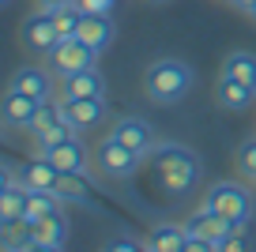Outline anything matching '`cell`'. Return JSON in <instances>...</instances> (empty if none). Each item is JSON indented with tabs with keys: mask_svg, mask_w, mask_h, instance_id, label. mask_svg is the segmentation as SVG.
I'll use <instances>...</instances> for the list:
<instances>
[{
	"mask_svg": "<svg viewBox=\"0 0 256 252\" xmlns=\"http://www.w3.org/2000/svg\"><path fill=\"white\" fill-rule=\"evenodd\" d=\"M151 4H170V0H151Z\"/></svg>",
	"mask_w": 256,
	"mask_h": 252,
	"instance_id": "33",
	"label": "cell"
},
{
	"mask_svg": "<svg viewBox=\"0 0 256 252\" xmlns=\"http://www.w3.org/2000/svg\"><path fill=\"white\" fill-rule=\"evenodd\" d=\"M0 248L4 252H30V248H38V241H34V234H30V222L26 218L0 222Z\"/></svg>",
	"mask_w": 256,
	"mask_h": 252,
	"instance_id": "19",
	"label": "cell"
},
{
	"mask_svg": "<svg viewBox=\"0 0 256 252\" xmlns=\"http://www.w3.org/2000/svg\"><path fill=\"white\" fill-rule=\"evenodd\" d=\"M184 241H188V226H184V222H158V226H151L144 248H154V252H184Z\"/></svg>",
	"mask_w": 256,
	"mask_h": 252,
	"instance_id": "18",
	"label": "cell"
},
{
	"mask_svg": "<svg viewBox=\"0 0 256 252\" xmlns=\"http://www.w3.org/2000/svg\"><path fill=\"white\" fill-rule=\"evenodd\" d=\"M76 38L87 42L94 53H106V49H110V42L117 38L113 16H83V19H80V30H76Z\"/></svg>",
	"mask_w": 256,
	"mask_h": 252,
	"instance_id": "16",
	"label": "cell"
},
{
	"mask_svg": "<svg viewBox=\"0 0 256 252\" xmlns=\"http://www.w3.org/2000/svg\"><path fill=\"white\" fill-rule=\"evenodd\" d=\"M106 87L110 83H106V76L94 64V68H83L76 76L60 79V98H106Z\"/></svg>",
	"mask_w": 256,
	"mask_h": 252,
	"instance_id": "12",
	"label": "cell"
},
{
	"mask_svg": "<svg viewBox=\"0 0 256 252\" xmlns=\"http://www.w3.org/2000/svg\"><path fill=\"white\" fill-rule=\"evenodd\" d=\"M215 244L211 241H204V237H196V234H188V241H184V252H211Z\"/></svg>",
	"mask_w": 256,
	"mask_h": 252,
	"instance_id": "29",
	"label": "cell"
},
{
	"mask_svg": "<svg viewBox=\"0 0 256 252\" xmlns=\"http://www.w3.org/2000/svg\"><path fill=\"white\" fill-rule=\"evenodd\" d=\"M184 226H188V234H196V237H204V241H211L215 248H222V241L230 237V230L238 226V222H230L226 214H218V211H211L208 204H200L184 218Z\"/></svg>",
	"mask_w": 256,
	"mask_h": 252,
	"instance_id": "6",
	"label": "cell"
},
{
	"mask_svg": "<svg viewBox=\"0 0 256 252\" xmlns=\"http://www.w3.org/2000/svg\"><path fill=\"white\" fill-rule=\"evenodd\" d=\"M147 162H151L154 177H158L162 192L170 200H188L204 177L200 154L192 147H184V143H174V140H158L151 147V154H147Z\"/></svg>",
	"mask_w": 256,
	"mask_h": 252,
	"instance_id": "1",
	"label": "cell"
},
{
	"mask_svg": "<svg viewBox=\"0 0 256 252\" xmlns=\"http://www.w3.org/2000/svg\"><path fill=\"white\" fill-rule=\"evenodd\" d=\"M98 56H102V53H94L87 42H80V38H60V42L46 53V68L53 72L56 79H68V76H76V72H83V68H94Z\"/></svg>",
	"mask_w": 256,
	"mask_h": 252,
	"instance_id": "5",
	"label": "cell"
},
{
	"mask_svg": "<svg viewBox=\"0 0 256 252\" xmlns=\"http://www.w3.org/2000/svg\"><path fill=\"white\" fill-rule=\"evenodd\" d=\"M102 248L106 252H140V248H144V241H136L132 234H117V237H110Z\"/></svg>",
	"mask_w": 256,
	"mask_h": 252,
	"instance_id": "27",
	"label": "cell"
},
{
	"mask_svg": "<svg viewBox=\"0 0 256 252\" xmlns=\"http://www.w3.org/2000/svg\"><path fill=\"white\" fill-rule=\"evenodd\" d=\"M113 4L117 0H76V8L83 16H113Z\"/></svg>",
	"mask_w": 256,
	"mask_h": 252,
	"instance_id": "28",
	"label": "cell"
},
{
	"mask_svg": "<svg viewBox=\"0 0 256 252\" xmlns=\"http://www.w3.org/2000/svg\"><path fill=\"white\" fill-rule=\"evenodd\" d=\"M56 196H60L64 204L90 207V177L87 174H60V181H56Z\"/></svg>",
	"mask_w": 256,
	"mask_h": 252,
	"instance_id": "21",
	"label": "cell"
},
{
	"mask_svg": "<svg viewBox=\"0 0 256 252\" xmlns=\"http://www.w3.org/2000/svg\"><path fill=\"white\" fill-rule=\"evenodd\" d=\"M72 136H80V128L76 124H68V120H56V124H49L42 136H34V150L38 147H53V143H64V140H72Z\"/></svg>",
	"mask_w": 256,
	"mask_h": 252,
	"instance_id": "24",
	"label": "cell"
},
{
	"mask_svg": "<svg viewBox=\"0 0 256 252\" xmlns=\"http://www.w3.org/2000/svg\"><path fill=\"white\" fill-rule=\"evenodd\" d=\"M110 136H117L124 147H132L136 154H151V147L158 140H154V132H151V124H147L144 117H120V120H113V128H110Z\"/></svg>",
	"mask_w": 256,
	"mask_h": 252,
	"instance_id": "8",
	"label": "cell"
},
{
	"mask_svg": "<svg viewBox=\"0 0 256 252\" xmlns=\"http://www.w3.org/2000/svg\"><path fill=\"white\" fill-rule=\"evenodd\" d=\"M23 42H26V49H34V53H42V56H46L49 49L60 42L56 23H53V16H49L46 8H38V12L23 23Z\"/></svg>",
	"mask_w": 256,
	"mask_h": 252,
	"instance_id": "9",
	"label": "cell"
},
{
	"mask_svg": "<svg viewBox=\"0 0 256 252\" xmlns=\"http://www.w3.org/2000/svg\"><path fill=\"white\" fill-rule=\"evenodd\" d=\"M252 222H238V226L230 230V237L222 241V248L226 252H234V248H252Z\"/></svg>",
	"mask_w": 256,
	"mask_h": 252,
	"instance_id": "25",
	"label": "cell"
},
{
	"mask_svg": "<svg viewBox=\"0 0 256 252\" xmlns=\"http://www.w3.org/2000/svg\"><path fill=\"white\" fill-rule=\"evenodd\" d=\"M19 181H23L26 192H56V181H60V170H56L49 158H30V162L19 170Z\"/></svg>",
	"mask_w": 256,
	"mask_h": 252,
	"instance_id": "13",
	"label": "cell"
},
{
	"mask_svg": "<svg viewBox=\"0 0 256 252\" xmlns=\"http://www.w3.org/2000/svg\"><path fill=\"white\" fill-rule=\"evenodd\" d=\"M30 234H34V241H38V248H46V252L64 248V244H68V214H64V207H56L53 214L38 218L30 226Z\"/></svg>",
	"mask_w": 256,
	"mask_h": 252,
	"instance_id": "11",
	"label": "cell"
},
{
	"mask_svg": "<svg viewBox=\"0 0 256 252\" xmlns=\"http://www.w3.org/2000/svg\"><path fill=\"white\" fill-rule=\"evenodd\" d=\"M53 72L49 68H19L16 76L8 79V90H23V94H30V98H53Z\"/></svg>",
	"mask_w": 256,
	"mask_h": 252,
	"instance_id": "14",
	"label": "cell"
},
{
	"mask_svg": "<svg viewBox=\"0 0 256 252\" xmlns=\"http://www.w3.org/2000/svg\"><path fill=\"white\" fill-rule=\"evenodd\" d=\"M60 113L68 124L87 132L98 120H106V98H60Z\"/></svg>",
	"mask_w": 256,
	"mask_h": 252,
	"instance_id": "10",
	"label": "cell"
},
{
	"mask_svg": "<svg viewBox=\"0 0 256 252\" xmlns=\"http://www.w3.org/2000/svg\"><path fill=\"white\" fill-rule=\"evenodd\" d=\"M215 98H218V106H222V110L241 113V110H248V106L256 102V87H248V83H241V79H230V76H218Z\"/></svg>",
	"mask_w": 256,
	"mask_h": 252,
	"instance_id": "17",
	"label": "cell"
},
{
	"mask_svg": "<svg viewBox=\"0 0 256 252\" xmlns=\"http://www.w3.org/2000/svg\"><path fill=\"white\" fill-rule=\"evenodd\" d=\"M238 170H241V177H245V181H256V140L241 143V150H238Z\"/></svg>",
	"mask_w": 256,
	"mask_h": 252,
	"instance_id": "26",
	"label": "cell"
},
{
	"mask_svg": "<svg viewBox=\"0 0 256 252\" xmlns=\"http://www.w3.org/2000/svg\"><path fill=\"white\" fill-rule=\"evenodd\" d=\"M38 106H42V98H30V94H23V90H8V94H4V110H0V117H4L8 128H30Z\"/></svg>",
	"mask_w": 256,
	"mask_h": 252,
	"instance_id": "15",
	"label": "cell"
},
{
	"mask_svg": "<svg viewBox=\"0 0 256 252\" xmlns=\"http://www.w3.org/2000/svg\"><path fill=\"white\" fill-rule=\"evenodd\" d=\"M60 204H64V200L56 196V192H26V214H23V218H26V222L34 226L38 218L53 214V211H56Z\"/></svg>",
	"mask_w": 256,
	"mask_h": 252,
	"instance_id": "22",
	"label": "cell"
},
{
	"mask_svg": "<svg viewBox=\"0 0 256 252\" xmlns=\"http://www.w3.org/2000/svg\"><path fill=\"white\" fill-rule=\"evenodd\" d=\"M230 4H234V8H238V12H245V16H248V12H252V8H256V0H230Z\"/></svg>",
	"mask_w": 256,
	"mask_h": 252,
	"instance_id": "31",
	"label": "cell"
},
{
	"mask_svg": "<svg viewBox=\"0 0 256 252\" xmlns=\"http://www.w3.org/2000/svg\"><path fill=\"white\" fill-rule=\"evenodd\" d=\"M68 4H76V0H38V8L53 12V8H68Z\"/></svg>",
	"mask_w": 256,
	"mask_h": 252,
	"instance_id": "30",
	"label": "cell"
},
{
	"mask_svg": "<svg viewBox=\"0 0 256 252\" xmlns=\"http://www.w3.org/2000/svg\"><path fill=\"white\" fill-rule=\"evenodd\" d=\"M204 204H208L211 211L226 214L230 222H252V214H256V200L241 181H215Z\"/></svg>",
	"mask_w": 256,
	"mask_h": 252,
	"instance_id": "4",
	"label": "cell"
},
{
	"mask_svg": "<svg viewBox=\"0 0 256 252\" xmlns=\"http://www.w3.org/2000/svg\"><path fill=\"white\" fill-rule=\"evenodd\" d=\"M248 19H252V23H256V8H252V12H248Z\"/></svg>",
	"mask_w": 256,
	"mask_h": 252,
	"instance_id": "32",
	"label": "cell"
},
{
	"mask_svg": "<svg viewBox=\"0 0 256 252\" xmlns=\"http://www.w3.org/2000/svg\"><path fill=\"white\" fill-rule=\"evenodd\" d=\"M49 16H53L56 34H60V38H76V30H80V19H83V12L76 8V4H68V8H53Z\"/></svg>",
	"mask_w": 256,
	"mask_h": 252,
	"instance_id": "23",
	"label": "cell"
},
{
	"mask_svg": "<svg viewBox=\"0 0 256 252\" xmlns=\"http://www.w3.org/2000/svg\"><path fill=\"white\" fill-rule=\"evenodd\" d=\"M226 4H230V0H226Z\"/></svg>",
	"mask_w": 256,
	"mask_h": 252,
	"instance_id": "34",
	"label": "cell"
},
{
	"mask_svg": "<svg viewBox=\"0 0 256 252\" xmlns=\"http://www.w3.org/2000/svg\"><path fill=\"white\" fill-rule=\"evenodd\" d=\"M222 76L241 79V83L256 87V53H248V49H234V53H226L222 56Z\"/></svg>",
	"mask_w": 256,
	"mask_h": 252,
	"instance_id": "20",
	"label": "cell"
},
{
	"mask_svg": "<svg viewBox=\"0 0 256 252\" xmlns=\"http://www.w3.org/2000/svg\"><path fill=\"white\" fill-rule=\"evenodd\" d=\"M38 154L49 158L60 174H87V147H83L80 136H72L64 143H53V147H38Z\"/></svg>",
	"mask_w": 256,
	"mask_h": 252,
	"instance_id": "7",
	"label": "cell"
},
{
	"mask_svg": "<svg viewBox=\"0 0 256 252\" xmlns=\"http://www.w3.org/2000/svg\"><path fill=\"white\" fill-rule=\"evenodd\" d=\"M144 162L147 158L136 154L132 147H124L117 136H106V140L94 143V166L102 170V177H110V181H132Z\"/></svg>",
	"mask_w": 256,
	"mask_h": 252,
	"instance_id": "3",
	"label": "cell"
},
{
	"mask_svg": "<svg viewBox=\"0 0 256 252\" xmlns=\"http://www.w3.org/2000/svg\"><path fill=\"white\" fill-rule=\"evenodd\" d=\"M192 87H196V72L181 56H158L144 72V90L158 106H177L181 98H188Z\"/></svg>",
	"mask_w": 256,
	"mask_h": 252,
	"instance_id": "2",
	"label": "cell"
}]
</instances>
